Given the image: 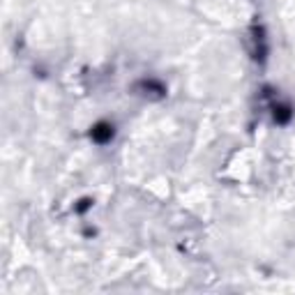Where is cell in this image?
<instances>
[{"mask_svg": "<svg viewBox=\"0 0 295 295\" xmlns=\"http://www.w3.org/2000/svg\"><path fill=\"white\" fill-rule=\"evenodd\" d=\"M113 125L111 122H97L95 127H92V132H90V136H92V141L95 143H109L111 139H113Z\"/></svg>", "mask_w": 295, "mask_h": 295, "instance_id": "1", "label": "cell"}]
</instances>
